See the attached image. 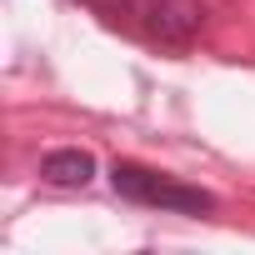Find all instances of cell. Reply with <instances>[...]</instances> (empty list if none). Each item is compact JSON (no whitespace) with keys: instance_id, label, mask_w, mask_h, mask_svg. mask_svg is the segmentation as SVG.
Listing matches in <instances>:
<instances>
[{"instance_id":"cell-1","label":"cell","mask_w":255,"mask_h":255,"mask_svg":"<svg viewBox=\"0 0 255 255\" xmlns=\"http://www.w3.org/2000/svg\"><path fill=\"white\" fill-rule=\"evenodd\" d=\"M110 185L125 195V200H135V205H155V210H180V215H205L215 210V195L200 190V185H180L160 170H145L135 160H115L110 165Z\"/></svg>"},{"instance_id":"cell-2","label":"cell","mask_w":255,"mask_h":255,"mask_svg":"<svg viewBox=\"0 0 255 255\" xmlns=\"http://www.w3.org/2000/svg\"><path fill=\"white\" fill-rule=\"evenodd\" d=\"M200 25H205L200 0H155V10H150V35L165 45H190Z\"/></svg>"},{"instance_id":"cell-3","label":"cell","mask_w":255,"mask_h":255,"mask_svg":"<svg viewBox=\"0 0 255 255\" xmlns=\"http://www.w3.org/2000/svg\"><path fill=\"white\" fill-rule=\"evenodd\" d=\"M40 180L45 185H60V190H85L95 180V155L80 150V145H65V150H50L40 160Z\"/></svg>"}]
</instances>
